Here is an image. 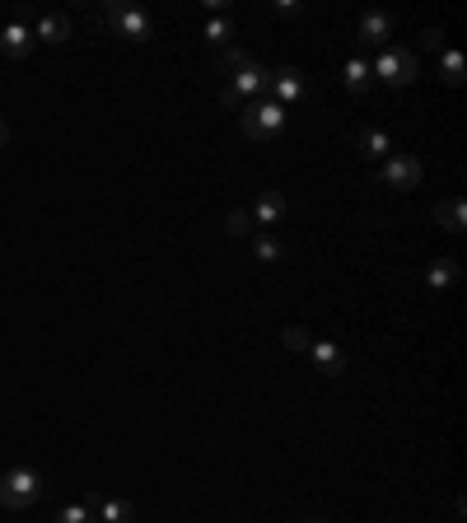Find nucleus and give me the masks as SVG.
I'll return each instance as SVG.
<instances>
[{
  "label": "nucleus",
  "instance_id": "nucleus-1",
  "mask_svg": "<svg viewBox=\"0 0 467 523\" xmlns=\"http://www.w3.org/2000/svg\"><path fill=\"white\" fill-rule=\"evenodd\" d=\"M369 70H374V75H379L383 84H392V89H407V84L416 80V52H407V47L388 42L383 52H379V61H369Z\"/></svg>",
  "mask_w": 467,
  "mask_h": 523
},
{
  "label": "nucleus",
  "instance_id": "nucleus-2",
  "mask_svg": "<svg viewBox=\"0 0 467 523\" xmlns=\"http://www.w3.org/2000/svg\"><path fill=\"white\" fill-rule=\"evenodd\" d=\"M38 495H42V477L33 467H10L5 477H0V505L5 510H29Z\"/></svg>",
  "mask_w": 467,
  "mask_h": 523
},
{
  "label": "nucleus",
  "instance_id": "nucleus-3",
  "mask_svg": "<svg viewBox=\"0 0 467 523\" xmlns=\"http://www.w3.org/2000/svg\"><path fill=\"white\" fill-rule=\"evenodd\" d=\"M286 117H290V112L271 99V103L243 108V112H239V127H243V136H252V140H276L280 127H286Z\"/></svg>",
  "mask_w": 467,
  "mask_h": 523
},
{
  "label": "nucleus",
  "instance_id": "nucleus-4",
  "mask_svg": "<svg viewBox=\"0 0 467 523\" xmlns=\"http://www.w3.org/2000/svg\"><path fill=\"white\" fill-rule=\"evenodd\" d=\"M103 19H108L122 38H131V42H150V33H154L150 14L140 10V5H127V0H112V5H103Z\"/></svg>",
  "mask_w": 467,
  "mask_h": 523
},
{
  "label": "nucleus",
  "instance_id": "nucleus-5",
  "mask_svg": "<svg viewBox=\"0 0 467 523\" xmlns=\"http://www.w3.org/2000/svg\"><path fill=\"white\" fill-rule=\"evenodd\" d=\"M271 89H276V103L286 108V112H290L295 103L309 99V80H304V70H295V66L276 70V75H271Z\"/></svg>",
  "mask_w": 467,
  "mask_h": 523
},
{
  "label": "nucleus",
  "instance_id": "nucleus-6",
  "mask_svg": "<svg viewBox=\"0 0 467 523\" xmlns=\"http://www.w3.org/2000/svg\"><path fill=\"white\" fill-rule=\"evenodd\" d=\"M383 182L388 187H402V192H411V187H420V159H411V155H388L383 159Z\"/></svg>",
  "mask_w": 467,
  "mask_h": 523
},
{
  "label": "nucleus",
  "instance_id": "nucleus-7",
  "mask_svg": "<svg viewBox=\"0 0 467 523\" xmlns=\"http://www.w3.org/2000/svg\"><path fill=\"white\" fill-rule=\"evenodd\" d=\"M229 89L239 93H262V89H271V70L262 66V61H243L239 70H234V80H229Z\"/></svg>",
  "mask_w": 467,
  "mask_h": 523
},
{
  "label": "nucleus",
  "instance_id": "nucleus-8",
  "mask_svg": "<svg viewBox=\"0 0 467 523\" xmlns=\"http://www.w3.org/2000/svg\"><path fill=\"white\" fill-rule=\"evenodd\" d=\"M33 29H29V23H5V29H0V52H5L10 61H23V57H29L33 52Z\"/></svg>",
  "mask_w": 467,
  "mask_h": 523
},
{
  "label": "nucleus",
  "instance_id": "nucleus-9",
  "mask_svg": "<svg viewBox=\"0 0 467 523\" xmlns=\"http://www.w3.org/2000/svg\"><path fill=\"white\" fill-rule=\"evenodd\" d=\"M309 355H313V365L327 374V378H337V374H346V350L337 346V341H318L313 337V346H309Z\"/></svg>",
  "mask_w": 467,
  "mask_h": 523
},
{
  "label": "nucleus",
  "instance_id": "nucleus-10",
  "mask_svg": "<svg viewBox=\"0 0 467 523\" xmlns=\"http://www.w3.org/2000/svg\"><path fill=\"white\" fill-rule=\"evenodd\" d=\"M286 197H280V192H262V197H257L252 201V210H248V216H252V225H280V220H286Z\"/></svg>",
  "mask_w": 467,
  "mask_h": 523
},
{
  "label": "nucleus",
  "instance_id": "nucleus-11",
  "mask_svg": "<svg viewBox=\"0 0 467 523\" xmlns=\"http://www.w3.org/2000/svg\"><path fill=\"white\" fill-rule=\"evenodd\" d=\"M93 519L99 523H136V505L131 501H103V495H89Z\"/></svg>",
  "mask_w": 467,
  "mask_h": 523
},
{
  "label": "nucleus",
  "instance_id": "nucleus-12",
  "mask_svg": "<svg viewBox=\"0 0 467 523\" xmlns=\"http://www.w3.org/2000/svg\"><path fill=\"white\" fill-rule=\"evenodd\" d=\"M70 33H75V29H70V19H66V14H42V19H38V29H33L38 42H52V47L70 42Z\"/></svg>",
  "mask_w": 467,
  "mask_h": 523
},
{
  "label": "nucleus",
  "instance_id": "nucleus-13",
  "mask_svg": "<svg viewBox=\"0 0 467 523\" xmlns=\"http://www.w3.org/2000/svg\"><path fill=\"white\" fill-rule=\"evenodd\" d=\"M360 38L365 42H392V19L388 14H379V10H369V14H360Z\"/></svg>",
  "mask_w": 467,
  "mask_h": 523
},
{
  "label": "nucleus",
  "instance_id": "nucleus-14",
  "mask_svg": "<svg viewBox=\"0 0 467 523\" xmlns=\"http://www.w3.org/2000/svg\"><path fill=\"white\" fill-rule=\"evenodd\" d=\"M356 146H360L365 159H388V155H397V146H392V136H388V131H360V136H356Z\"/></svg>",
  "mask_w": 467,
  "mask_h": 523
},
{
  "label": "nucleus",
  "instance_id": "nucleus-15",
  "mask_svg": "<svg viewBox=\"0 0 467 523\" xmlns=\"http://www.w3.org/2000/svg\"><path fill=\"white\" fill-rule=\"evenodd\" d=\"M341 80H346V89L360 99V93H369V84H374V70H369V61H365V57H350V61H346V75H341Z\"/></svg>",
  "mask_w": 467,
  "mask_h": 523
},
{
  "label": "nucleus",
  "instance_id": "nucleus-16",
  "mask_svg": "<svg viewBox=\"0 0 467 523\" xmlns=\"http://www.w3.org/2000/svg\"><path fill=\"white\" fill-rule=\"evenodd\" d=\"M435 220L449 229V234H463V229H467V206H463L458 197H449V201L435 206Z\"/></svg>",
  "mask_w": 467,
  "mask_h": 523
},
{
  "label": "nucleus",
  "instance_id": "nucleus-17",
  "mask_svg": "<svg viewBox=\"0 0 467 523\" xmlns=\"http://www.w3.org/2000/svg\"><path fill=\"white\" fill-rule=\"evenodd\" d=\"M454 280H458V262L454 257H435L430 267H426V285H430V290H449Z\"/></svg>",
  "mask_w": 467,
  "mask_h": 523
},
{
  "label": "nucleus",
  "instance_id": "nucleus-18",
  "mask_svg": "<svg viewBox=\"0 0 467 523\" xmlns=\"http://www.w3.org/2000/svg\"><path fill=\"white\" fill-rule=\"evenodd\" d=\"M439 70H444V84H449V89H458V84L467 80V61H463V52H439Z\"/></svg>",
  "mask_w": 467,
  "mask_h": 523
},
{
  "label": "nucleus",
  "instance_id": "nucleus-19",
  "mask_svg": "<svg viewBox=\"0 0 467 523\" xmlns=\"http://www.w3.org/2000/svg\"><path fill=\"white\" fill-rule=\"evenodd\" d=\"M252 248H257V257H262V262H280V257L290 253L280 239H271V234H257V244H252Z\"/></svg>",
  "mask_w": 467,
  "mask_h": 523
},
{
  "label": "nucleus",
  "instance_id": "nucleus-20",
  "mask_svg": "<svg viewBox=\"0 0 467 523\" xmlns=\"http://www.w3.org/2000/svg\"><path fill=\"white\" fill-rule=\"evenodd\" d=\"M280 341H286V350H309L313 346V332L309 327H286V332H280Z\"/></svg>",
  "mask_w": 467,
  "mask_h": 523
},
{
  "label": "nucleus",
  "instance_id": "nucleus-21",
  "mask_svg": "<svg viewBox=\"0 0 467 523\" xmlns=\"http://www.w3.org/2000/svg\"><path fill=\"white\" fill-rule=\"evenodd\" d=\"M57 523H99V519H93V505L84 501V505H66V510L57 514Z\"/></svg>",
  "mask_w": 467,
  "mask_h": 523
},
{
  "label": "nucleus",
  "instance_id": "nucleus-22",
  "mask_svg": "<svg viewBox=\"0 0 467 523\" xmlns=\"http://www.w3.org/2000/svg\"><path fill=\"white\" fill-rule=\"evenodd\" d=\"M206 38L216 42V47H225V42L234 38V33H229V19H225V14H210V23H206Z\"/></svg>",
  "mask_w": 467,
  "mask_h": 523
},
{
  "label": "nucleus",
  "instance_id": "nucleus-23",
  "mask_svg": "<svg viewBox=\"0 0 467 523\" xmlns=\"http://www.w3.org/2000/svg\"><path fill=\"white\" fill-rule=\"evenodd\" d=\"M225 229L229 234H239V239H243V234H252V216H248V210L239 206V210H229V220H225Z\"/></svg>",
  "mask_w": 467,
  "mask_h": 523
},
{
  "label": "nucleus",
  "instance_id": "nucleus-24",
  "mask_svg": "<svg viewBox=\"0 0 467 523\" xmlns=\"http://www.w3.org/2000/svg\"><path fill=\"white\" fill-rule=\"evenodd\" d=\"M420 47H426V52H435V57H439V52H449V47H444V33H439V29H420Z\"/></svg>",
  "mask_w": 467,
  "mask_h": 523
},
{
  "label": "nucleus",
  "instance_id": "nucleus-25",
  "mask_svg": "<svg viewBox=\"0 0 467 523\" xmlns=\"http://www.w3.org/2000/svg\"><path fill=\"white\" fill-rule=\"evenodd\" d=\"M243 61H248L243 47H225V52H220V70H239Z\"/></svg>",
  "mask_w": 467,
  "mask_h": 523
},
{
  "label": "nucleus",
  "instance_id": "nucleus-26",
  "mask_svg": "<svg viewBox=\"0 0 467 523\" xmlns=\"http://www.w3.org/2000/svg\"><path fill=\"white\" fill-rule=\"evenodd\" d=\"M304 5H299V0H280V5H276V14H299Z\"/></svg>",
  "mask_w": 467,
  "mask_h": 523
},
{
  "label": "nucleus",
  "instance_id": "nucleus-27",
  "mask_svg": "<svg viewBox=\"0 0 467 523\" xmlns=\"http://www.w3.org/2000/svg\"><path fill=\"white\" fill-rule=\"evenodd\" d=\"M220 103H225V108H239V93H234V89L225 84V89H220Z\"/></svg>",
  "mask_w": 467,
  "mask_h": 523
},
{
  "label": "nucleus",
  "instance_id": "nucleus-28",
  "mask_svg": "<svg viewBox=\"0 0 467 523\" xmlns=\"http://www.w3.org/2000/svg\"><path fill=\"white\" fill-rule=\"evenodd\" d=\"M5 146H10V127H5V122H0V150H5Z\"/></svg>",
  "mask_w": 467,
  "mask_h": 523
},
{
  "label": "nucleus",
  "instance_id": "nucleus-29",
  "mask_svg": "<svg viewBox=\"0 0 467 523\" xmlns=\"http://www.w3.org/2000/svg\"><path fill=\"white\" fill-rule=\"evenodd\" d=\"M304 523H327V519H304Z\"/></svg>",
  "mask_w": 467,
  "mask_h": 523
}]
</instances>
